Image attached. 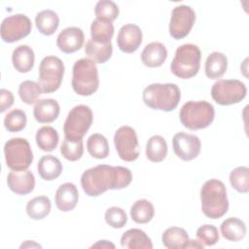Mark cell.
<instances>
[{
	"mask_svg": "<svg viewBox=\"0 0 249 249\" xmlns=\"http://www.w3.org/2000/svg\"><path fill=\"white\" fill-rule=\"evenodd\" d=\"M131 181V171L119 165L98 164L87 169L81 176V186L89 196H98L107 190L126 188Z\"/></svg>",
	"mask_w": 249,
	"mask_h": 249,
	"instance_id": "obj_1",
	"label": "cell"
},
{
	"mask_svg": "<svg viewBox=\"0 0 249 249\" xmlns=\"http://www.w3.org/2000/svg\"><path fill=\"white\" fill-rule=\"evenodd\" d=\"M201 210L210 219L223 217L229 209V199L224 183L218 179L207 180L200 190Z\"/></svg>",
	"mask_w": 249,
	"mask_h": 249,
	"instance_id": "obj_2",
	"label": "cell"
},
{
	"mask_svg": "<svg viewBox=\"0 0 249 249\" xmlns=\"http://www.w3.org/2000/svg\"><path fill=\"white\" fill-rule=\"evenodd\" d=\"M142 98L151 109L170 112L177 107L181 99V92L175 84L155 83L144 89Z\"/></svg>",
	"mask_w": 249,
	"mask_h": 249,
	"instance_id": "obj_3",
	"label": "cell"
},
{
	"mask_svg": "<svg viewBox=\"0 0 249 249\" xmlns=\"http://www.w3.org/2000/svg\"><path fill=\"white\" fill-rule=\"evenodd\" d=\"M73 90L82 96L93 94L99 87L98 69L94 61L89 58H81L73 65Z\"/></svg>",
	"mask_w": 249,
	"mask_h": 249,
	"instance_id": "obj_4",
	"label": "cell"
},
{
	"mask_svg": "<svg viewBox=\"0 0 249 249\" xmlns=\"http://www.w3.org/2000/svg\"><path fill=\"white\" fill-rule=\"evenodd\" d=\"M215 117L212 104L207 101H188L180 109L179 118L181 124L191 129L197 130L208 127Z\"/></svg>",
	"mask_w": 249,
	"mask_h": 249,
	"instance_id": "obj_5",
	"label": "cell"
},
{
	"mask_svg": "<svg viewBox=\"0 0 249 249\" xmlns=\"http://www.w3.org/2000/svg\"><path fill=\"white\" fill-rule=\"evenodd\" d=\"M200 58L201 53L196 45H181L175 52V55L170 64V70L178 78H193L199 70Z\"/></svg>",
	"mask_w": 249,
	"mask_h": 249,
	"instance_id": "obj_6",
	"label": "cell"
},
{
	"mask_svg": "<svg viewBox=\"0 0 249 249\" xmlns=\"http://www.w3.org/2000/svg\"><path fill=\"white\" fill-rule=\"evenodd\" d=\"M92 120L93 114L89 106L81 104L73 107L63 125L64 138L71 141L83 140L92 124Z\"/></svg>",
	"mask_w": 249,
	"mask_h": 249,
	"instance_id": "obj_7",
	"label": "cell"
},
{
	"mask_svg": "<svg viewBox=\"0 0 249 249\" xmlns=\"http://www.w3.org/2000/svg\"><path fill=\"white\" fill-rule=\"evenodd\" d=\"M64 64L62 60L54 55L45 56L39 65L38 84L43 93H52L57 90L61 85L64 75Z\"/></svg>",
	"mask_w": 249,
	"mask_h": 249,
	"instance_id": "obj_8",
	"label": "cell"
},
{
	"mask_svg": "<svg viewBox=\"0 0 249 249\" xmlns=\"http://www.w3.org/2000/svg\"><path fill=\"white\" fill-rule=\"evenodd\" d=\"M5 160L11 170H25L33 161V153L29 142L20 137L9 139L4 146Z\"/></svg>",
	"mask_w": 249,
	"mask_h": 249,
	"instance_id": "obj_9",
	"label": "cell"
},
{
	"mask_svg": "<svg viewBox=\"0 0 249 249\" xmlns=\"http://www.w3.org/2000/svg\"><path fill=\"white\" fill-rule=\"evenodd\" d=\"M247 89L239 80H218L211 88L213 100L223 106L236 104L246 96Z\"/></svg>",
	"mask_w": 249,
	"mask_h": 249,
	"instance_id": "obj_10",
	"label": "cell"
},
{
	"mask_svg": "<svg viewBox=\"0 0 249 249\" xmlns=\"http://www.w3.org/2000/svg\"><path fill=\"white\" fill-rule=\"evenodd\" d=\"M114 144L119 157L124 161H134L140 155L138 138L135 130L124 125L117 129L114 135Z\"/></svg>",
	"mask_w": 249,
	"mask_h": 249,
	"instance_id": "obj_11",
	"label": "cell"
},
{
	"mask_svg": "<svg viewBox=\"0 0 249 249\" xmlns=\"http://www.w3.org/2000/svg\"><path fill=\"white\" fill-rule=\"evenodd\" d=\"M32 23L29 18L23 14H16L7 17L1 23V38L6 43H14L29 35Z\"/></svg>",
	"mask_w": 249,
	"mask_h": 249,
	"instance_id": "obj_12",
	"label": "cell"
},
{
	"mask_svg": "<svg viewBox=\"0 0 249 249\" xmlns=\"http://www.w3.org/2000/svg\"><path fill=\"white\" fill-rule=\"evenodd\" d=\"M195 20L196 13L190 6H176L171 12L169 21L170 36L175 40L185 38L193 28Z\"/></svg>",
	"mask_w": 249,
	"mask_h": 249,
	"instance_id": "obj_13",
	"label": "cell"
},
{
	"mask_svg": "<svg viewBox=\"0 0 249 249\" xmlns=\"http://www.w3.org/2000/svg\"><path fill=\"white\" fill-rule=\"evenodd\" d=\"M172 147L174 154L182 160L189 161L196 159L200 153L201 143L195 134L178 132L173 136Z\"/></svg>",
	"mask_w": 249,
	"mask_h": 249,
	"instance_id": "obj_14",
	"label": "cell"
},
{
	"mask_svg": "<svg viewBox=\"0 0 249 249\" xmlns=\"http://www.w3.org/2000/svg\"><path fill=\"white\" fill-rule=\"evenodd\" d=\"M142 31L133 23H127L121 27L117 36L119 49L126 53H134L142 43Z\"/></svg>",
	"mask_w": 249,
	"mask_h": 249,
	"instance_id": "obj_15",
	"label": "cell"
},
{
	"mask_svg": "<svg viewBox=\"0 0 249 249\" xmlns=\"http://www.w3.org/2000/svg\"><path fill=\"white\" fill-rule=\"evenodd\" d=\"M9 189L17 195L25 196L30 194L35 187V177L28 170H12L7 177Z\"/></svg>",
	"mask_w": 249,
	"mask_h": 249,
	"instance_id": "obj_16",
	"label": "cell"
},
{
	"mask_svg": "<svg viewBox=\"0 0 249 249\" xmlns=\"http://www.w3.org/2000/svg\"><path fill=\"white\" fill-rule=\"evenodd\" d=\"M85 40L84 32L81 28L71 26L63 29L56 38L58 49L64 53H72L83 47Z\"/></svg>",
	"mask_w": 249,
	"mask_h": 249,
	"instance_id": "obj_17",
	"label": "cell"
},
{
	"mask_svg": "<svg viewBox=\"0 0 249 249\" xmlns=\"http://www.w3.org/2000/svg\"><path fill=\"white\" fill-rule=\"evenodd\" d=\"M55 205L63 212L73 210L79 200V193L77 187L70 182L64 183L58 187L55 192Z\"/></svg>",
	"mask_w": 249,
	"mask_h": 249,
	"instance_id": "obj_18",
	"label": "cell"
},
{
	"mask_svg": "<svg viewBox=\"0 0 249 249\" xmlns=\"http://www.w3.org/2000/svg\"><path fill=\"white\" fill-rule=\"evenodd\" d=\"M59 111V104L56 100L53 98H44L36 102L33 109V115L37 122L41 124H49L57 119Z\"/></svg>",
	"mask_w": 249,
	"mask_h": 249,
	"instance_id": "obj_19",
	"label": "cell"
},
{
	"mask_svg": "<svg viewBox=\"0 0 249 249\" xmlns=\"http://www.w3.org/2000/svg\"><path fill=\"white\" fill-rule=\"evenodd\" d=\"M167 57L165 46L160 42H152L144 48L141 53L142 63L150 68L161 66Z\"/></svg>",
	"mask_w": 249,
	"mask_h": 249,
	"instance_id": "obj_20",
	"label": "cell"
},
{
	"mask_svg": "<svg viewBox=\"0 0 249 249\" xmlns=\"http://www.w3.org/2000/svg\"><path fill=\"white\" fill-rule=\"evenodd\" d=\"M121 246L125 249H152L150 237L140 229L127 230L121 237Z\"/></svg>",
	"mask_w": 249,
	"mask_h": 249,
	"instance_id": "obj_21",
	"label": "cell"
},
{
	"mask_svg": "<svg viewBox=\"0 0 249 249\" xmlns=\"http://www.w3.org/2000/svg\"><path fill=\"white\" fill-rule=\"evenodd\" d=\"M35 61V54L33 50L27 45L18 46L12 54V62L17 71L20 73L29 72Z\"/></svg>",
	"mask_w": 249,
	"mask_h": 249,
	"instance_id": "obj_22",
	"label": "cell"
},
{
	"mask_svg": "<svg viewBox=\"0 0 249 249\" xmlns=\"http://www.w3.org/2000/svg\"><path fill=\"white\" fill-rule=\"evenodd\" d=\"M37 170L42 179L45 181H53L61 174L62 163L53 155L43 156L38 161Z\"/></svg>",
	"mask_w": 249,
	"mask_h": 249,
	"instance_id": "obj_23",
	"label": "cell"
},
{
	"mask_svg": "<svg viewBox=\"0 0 249 249\" xmlns=\"http://www.w3.org/2000/svg\"><path fill=\"white\" fill-rule=\"evenodd\" d=\"M228 68V58L220 52L211 53L205 61V75L209 79H218L222 77Z\"/></svg>",
	"mask_w": 249,
	"mask_h": 249,
	"instance_id": "obj_24",
	"label": "cell"
},
{
	"mask_svg": "<svg viewBox=\"0 0 249 249\" xmlns=\"http://www.w3.org/2000/svg\"><path fill=\"white\" fill-rule=\"evenodd\" d=\"M223 237L230 241L241 240L247 231L245 223L238 218L230 217L226 219L220 227Z\"/></svg>",
	"mask_w": 249,
	"mask_h": 249,
	"instance_id": "obj_25",
	"label": "cell"
},
{
	"mask_svg": "<svg viewBox=\"0 0 249 249\" xmlns=\"http://www.w3.org/2000/svg\"><path fill=\"white\" fill-rule=\"evenodd\" d=\"M189 240L190 239L187 231L179 227L168 228L161 235L162 244L168 249L186 248Z\"/></svg>",
	"mask_w": 249,
	"mask_h": 249,
	"instance_id": "obj_26",
	"label": "cell"
},
{
	"mask_svg": "<svg viewBox=\"0 0 249 249\" xmlns=\"http://www.w3.org/2000/svg\"><path fill=\"white\" fill-rule=\"evenodd\" d=\"M35 24L40 33L53 35L59 25V18L53 10H43L36 15Z\"/></svg>",
	"mask_w": 249,
	"mask_h": 249,
	"instance_id": "obj_27",
	"label": "cell"
},
{
	"mask_svg": "<svg viewBox=\"0 0 249 249\" xmlns=\"http://www.w3.org/2000/svg\"><path fill=\"white\" fill-rule=\"evenodd\" d=\"M114 35V25L111 21L95 18L90 25L91 41L98 44H107L111 42Z\"/></svg>",
	"mask_w": 249,
	"mask_h": 249,
	"instance_id": "obj_28",
	"label": "cell"
},
{
	"mask_svg": "<svg viewBox=\"0 0 249 249\" xmlns=\"http://www.w3.org/2000/svg\"><path fill=\"white\" fill-rule=\"evenodd\" d=\"M85 53L88 57L95 63H105L112 56V43L110 42L107 44H98L89 40L85 47Z\"/></svg>",
	"mask_w": 249,
	"mask_h": 249,
	"instance_id": "obj_29",
	"label": "cell"
},
{
	"mask_svg": "<svg viewBox=\"0 0 249 249\" xmlns=\"http://www.w3.org/2000/svg\"><path fill=\"white\" fill-rule=\"evenodd\" d=\"M167 155V143L160 135L150 137L146 144V157L153 162L162 161Z\"/></svg>",
	"mask_w": 249,
	"mask_h": 249,
	"instance_id": "obj_30",
	"label": "cell"
},
{
	"mask_svg": "<svg viewBox=\"0 0 249 249\" xmlns=\"http://www.w3.org/2000/svg\"><path fill=\"white\" fill-rule=\"evenodd\" d=\"M52 203L48 196H39L30 199L26 204V213L33 220H42L51 212Z\"/></svg>",
	"mask_w": 249,
	"mask_h": 249,
	"instance_id": "obj_31",
	"label": "cell"
},
{
	"mask_svg": "<svg viewBox=\"0 0 249 249\" xmlns=\"http://www.w3.org/2000/svg\"><path fill=\"white\" fill-rule=\"evenodd\" d=\"M36 143L38 147L45 152H52L53 151L59 140L58 133L56 129L52 126L46 125L40 127L36 132Z\"/></svg>",
	"mask_w": 249,
	"mask_h": 249,
	"instance_id": "obj_32",
	"label": "cell"
},
{
	"mask_svg": "<svg viewBox=\"0 0 249 249\" xmlns=\"http://www.w3.org/2000/svg\"><path fill=\"white\" fill-rule=\"evenodd\" d=\"M155 214V208L151 201L142 198L136 200L130 208L131 219L137 224H146L150 222Z\"/></svg>",
	"mask_w": 249,
	"mask_h": 249,
	"instance_id": "obj_33",
	"label": "cell"
},
{
	"mask_svg": "<svg viewBox=\"0 0 249 249\" xmlns=\"http://www.w3.org/2000/svg\"><path fill=\"white\" fill-rule=\"evenodd\" d=\"M87 150L92 158L106 159L109 155V144L106 137L100 133L91 134L87 141Z\"/></svg>",
	"mask_w": 249,
	"mask_h": 249,
	"instance_id": "obj_34",
	"label": "cell"
},
{
	"mask_svg": "<svg viewBox=\"0 0 249 249\" xmlns=\"http://www.w3.org/2000/svg\"><path fill=\"white\" fill-rule=\"evenodd\" d=\"M43 93L40 85L34 81L26 80L18 86V95L22 102L31 105L38 101L39 96Z\"/></svg>",
	"mask_w": 249,
	"mask_h": 249,
	"instance_id": "obj_35",
	"label": "cell"
},
{
	"mask_svg": "<svg viewBox=\"0 0 249 249\" xmlns=\"http://www.w3.org/2000/svg\"><path fill=\"white\" fill-rule=\"evenodd\" d=\"M230 183L238 193L249 192V169L246 166H238L230 173Z\"/></svg>",
	"mask_w": 249,
	"mask_h": 249,
	"instance_id": "obj_36",
	"label": "cell"
},
{
	"mask_svg": "<svg viewBox=\"0 0 249 249\" xmlns=\"http://www.w3.org/2000/svg\"><path fill=\"white\" fill-rule=\"evenodd\" d=\"M26 114L19 109L10 111L4 119L5 128L10 132H18L26 125Z\"/></svg>",
	"mask_w": 249,
	"mask_h": 249,
	"instance_id": "obj_37",
	"label": "cell"
},
{
	"mask_svg": "<svg viewBox=\"0 0 249 249\" xmlns=\"http://www.w3.org/2000/svg\"><path fill=\"white\" fill-rule=\"evenodd\" d=\"M94 14L96 16V18H101L112 22L119 16V7L113 1L100 0L95 5Z\"/></svg>",
	"mask_w": 249,
	"mask_h": 249,
	"instance_id": "obj_38",
	"label": "cell"
},
{
	"mask_svg": "<svg viewBox=\"0 0 249 249\" xmlns=\"http://www.w3.org/2000/svg\"><path fill=\"white\" fill-rule=\"evenodd\" d=\"M60 153L67 160L76 161L80 160L84 154L83 140L71 141L64 138L60 146Z\"/></svg>",
	"mask_w": 249,
	"mask_h": 249,
	"instance_id": "obj_39",
	"label": "cell"
},
{
	"mask_svg": "<svg viewBox=\"0 0 249 249\" xmlns=\"http://www.w3.org/2000/svg\"><path fill=\"white\" fill-rule=\"evenodd\" d=\"M196 237L203 246H211L219 241L218 229L213 225H203L196 230Z\"/></svg>",
	"mask_w": 249,
	"mask_h": 249,
	"instance_id": "obj_40",
	"label": "cell"
},
{
	"mask_svg": "<svg viewBox=\"0 0 249 249\" xmlns=\"http://www.w3.org/2000/svg\"><path fill=\"white\" fill-rule=\"evenodd\" d=\"M104 218L106 223L114 229H121L127 222V216L124 210L117 206H112L108 208L105 212Z\"/></svg>",
	"mask_w": 249,
	"mask_h": 249,
	"instance_id": "obj_41",
	"label": "cell"
},
{
	"mask_svg": "<svg viewBox=\"0 0 249 249\" xmlns=\"http://www.w3.org/2000/svg\"><path fill=\"white\" fill-rule=\"evenodd\" d=\"M14 104V94L12 91L1 89H0V112L3 113Z\"/></svg>",
	"mask_w": 249,
	"mask_h": 249,
	"instance_id": "obj_42",
	"label": "cell"
},
{
	"mask_svg": "<svg viewBox=\"0 0 249 249\" xmlns=\"http://www.w3.org/2000/svg\"><path fill=\"white\" fill-rule=\"evenodd\" d=\"M91 247H101V248H115V245L107 240H99Z\"/></svg>",
	"mask_w": 249,
	"mask_h": 249,
	"instance_id": "obj_43",
	"label": "cell"
},
{
	"mask_svg": "<svg viewBox=\"0 0 249 249\" xmlns=\"http://www.w3.org/2000/svg\"><path fill=\"white\" fill-rule=\"evenodd\" d=\"M186 248H203V244L197 240H189Z\"/></svg>",
	"mask_w": 249,
	"mask_h": 249,
	"instance_id": "obj_44",
	"label": "cell"
},
{
	"mask_svg": "<svg viewBox=\"0 0 249 249\" xmlns=\"http://www.w3.org/2000/svg\"><path fill=\"white\" fill-rule=\"evenodd\" d=\"M25 247H41V246L34 242H31V244H30V240H26L25 243H22L20 245V248H25Z\"/></svg>",
	"mask_w": 249,
	"mask_h": 249,
	"instance_id": "obj_45",
	"label": "cell"
}]
</instances>
